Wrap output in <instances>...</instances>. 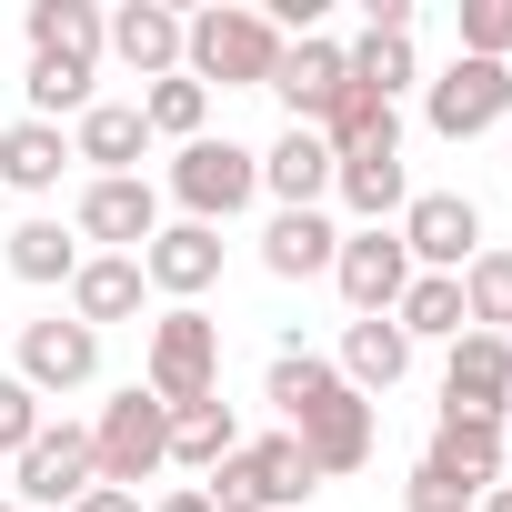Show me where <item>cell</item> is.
<instances>
[{
    "label": "cell",
    "mask_w": 512,
    "mask_h": 512,
    "mask_svg": "<svg viewBox=\"0 0 512 512\" xmlns=\"http://www.w3.org/2000/svg\"><path fill=\"white\" fill-rule=\"evenodd\" d=\"M272 402H282V432L312 452V472H322V482H342V472H362V462H372V402H362L322 352L282 342V352H272Z\"/></svg>",
    "instance_id": "6da1fadb"
},
{
    "label": "cell",
    "mask_w": 512,
    "mask_h": 512,
    "mask_svg": "<svg viewBox=\"0 0 512 512\" xmlns=\"http://www.w3.org/2000/svg\"><path fill=\"white\" fill-rule=\"evenodd\" d=\"M181 71L211 91H272V71H282V31L262 21V11H241V0H211V11H191L181 21Z\"/></svg>",
    "instance_id": "7a4b0ae2"
},
{
    "label": "cell",
    "mask_w": 512,
    "mask_h": 512,
    "mask_svg": "<svg viewBox=\"0 0 512 512\" xmlns=\"http://www.w3.org/2000/svg\"><path fill=\"white\" fill-rule=\"evenodd\" d=\"M141 392H151L161 412H191V402H211V392H221V322H211L201 302H171V312L151 322Z\"/></svg>",
    "instance_id": "3957f363"
},
{
    "label": "cell",
    "mask_w": 512,
    "mask_h": 512,
    "mask_svg": "<svg viewBox=\"0 0 512 512\" xmlns=\"http://www.w3.org/2000/svg\"><path fill=\"white\" fill-rule=\"evenodd\" d=\"M171 462V412L131 382V392H111L101 402V422H91V472L111 482V492H141L151 472Z\"/></svg>",
    "instance_id": "277c9868"
},
{
    "label": "cell",
    "mask_w": 512,
    "mask_h": 512,
    "mask_svg": "<svg viewBox=\"0 0 512 512\" xmlns=\"http://www.w3.org/2000/svg\"><path fill=\"white\" fill-rule=\"evenodd\" d=\"M251 191H262V151H241V141H181L171 151V201L191 211V221H231V211H251Z\"/></svg>",
    "instance_id": "5b68a950"
},
{
    "label": "cell",
    "mask_w": 512,
    "mask_h": 512,
    "mask_svg": "<svg viewBox=\"0 0 512 512\" xmlns=\"http://www.w3.org/2000/svg\"><path fill=\"white\" fill-rule=\"evenodd\" d=\"M422 121H432L442 141L502 131V121H512V61H452V71L422 91Z\"/></svg>",
    "instance_id": "8992f818"
},
{
    "label": "cell",
    "mask_w": 512,
    "mask_h": 512,
    "mask_svg": "<svg viewBox=\"0 0 512 512\" xmlns=\"http://www.w3.org/2000/svg\"><path fill=\"white\" fill-rule=\"evenodd\" d=\"M332 282H342L352 322L392 312V302L412 292V251H402V231H392V221H372V231H342V251H332Z\"/></svg>",
    "instance_id": "52a82bcc"
},
{
    "label": "cell",
    "mask_w": 512,
    "mask_h": 512,
    "mask_svg": "<svg viewBox=\"0 0 512 512\" xmlns=\"http://www.w3.org/2000/svg\"><path fill=\"white\" fill-rule=\"evenodd\" d=\"M392 231H402V251H412V272H452V282H462L472 251H482V211H472L462 191H412Z\"/></svg>",
    "instance_id": "ba28073f"
},
{
    "label": "cell",
    "mask_w": 512,
    "mask_h": 512,
    "mask_svg": "<svg viewBox=\"0 0 512 512\" xmlns=\"http://www.w3.org/2000/svg\"><path fill=\"white\" fill-rule=\"evenodd\" d=\"M91 482H101V472H91V432H81V422H41V442L11 462V492L41 502V512H71Z\"/></svg>",
    "instance_id": "9c48e42d"
},
{
    "label": "cell",
    "mask_w": 512,
    "mask_h": 512,
    "mask_svg": "<svg viewBox=\"0 0 512 512\" xmlns=\"http://www.w3.org/2000/svg\"><path fill=\"white\" fill-rule=\"evenodd\" d=\"M442 412H482V422L512 412V342H502V332H462V342H452V362H442Z\"/></svg>",
    "instance_id": "30bf717a"
},
{
    "label": "cell",
    "mask_w": 512,
    "mask_h": 512,
    "mask_svg": "<svg viewBox=\"0 0 512 512\" xmlns=\"http://www.w3.org/2000/svg\"><path fill=\"white\" fill-rule=\"evenodd\" d=\"M141 282L171 292V302H201V292L221 282V231H211V221H171V231H151V241H141Z\"/></svg>",
    "instance_id": "8fae6325"
},
{
    "label": "cell",
    "mask_w": 512,
    "mask_h": 512,
    "mask_svg": "<svg viewBox=\"0 0 512 512\" xmlns=\"http://www.w3.org/2000/svg\"><path fill=\"white\" fill-rule=\"evenodd\" d=\"M71 231L81 241H111V251H131V262H141V241L161 231V191L131 171V181H91L81 191V211H71Z\"/></svg>",
    "instance_id": "7c38bea8"
},
{
    "label": "cell",
    "mask_w": 512,
    "mask_h": 512,
    "mask_svg": "<svg viewBox=\"0 0 512 512\" xmlns=\"http://www.w3.org/2000/svg\"><path fill=\"white\" fill-rule=\"evenodd\" d=\"M71 161H91V181H131V171L151 161V121H141V101H91V111L71 121Z\"/></svg>",
    "instance_id": "4fadbf2b"
},
{
    "label": "cell",
    "mask_w": 512,
    "mask_h": 512,
    "mask_svg": "<svg viewBox=\"0 0 512 512\" xmlns=\"http://www.w3.org/2000/svg\"><path fill=\"white\" fill-rule=\"evenodd\" d=\"M101 372V332L91 322H21V382L51 402V392H81Z\"/></svg>",
    "instance_id": "5bb4252c"
},
{
    "label": "cell",
    "mask_w": 512,
    "mask_h": 512,
    "mask_svg": "<svg viewBox=\"0 0 512 512\" xmlns=\"http://www.w3.org/2000/svg\"><path fill=\"white\" fill-rule=\"evenodd\" d=\"M101 51L141 81H171L181 71V11H161V0H121V11L101 21Z\"/></svg>",
    "instance_id": "9a60e30c"
},
{
    "label": "cell",
    "mask_w": 512,
    "mask_h": 512,
    "mask_svg": "<svg viewBox=\"0 0 512 512\" xmlns=\"http://www.w3.org/2000/svg\"><path fill=\"white\" fill-rule=\"evenodd\" d=\"M342 81H352V71H342V41H322V31H312V41H282L272 101L292 111V131H312V121H322V111L342 101Z\"/></svg>",
    "instance_id": "2e32d148"
},
{
    "label": "cell",
    "mask_w": 512,
    "mask_h": 512,
    "mask_svg": "<svg viewBox=\"0 0 512 512\" xmlns=\"http://www.w3.org/2000/svg\"><path fill=\"white\" fill-rule=\"evenodd\" d=\"M141 262H131V251H91V262L71 272V322H91V332H111V322H131L141 312Z\"/></svg>",
    "instance_id": "e0dca14e"
},
{
    "label": "cell",
    "mask_w": 512,
    "mask_h": 512,
    "mask_svg": "<svg viewBox=\"0 0 512 512\" xmlns=\"http://www.w3.org/2000/svg\"><path fill=\"white\" fill-rule=\"evenodd\" d=\"M262 191H272L282 211H322V191H332V141H322V131H282V141L262 151Z\"/></svg>",
    "instance_id": "ac0fdd59"
},
{
    "label": "cell",
    "mask_w": 512,
    "mask_h": 512,
    "mask_svg": "<svg viewBox=\"0 0 512 512\" xmlns=\"http://www.w3.org/2000/svg\"><path fill=\"white\" fill-rule=\"evenodd\" d=\"M61 171H71V131L61 121H11V131H0V181H11L21 201L61 191Z\"/></svg>",
    "instance_id": "d6986e66"
},
{
    "label": "cell",
    "mask_w": 512,
    "mask_h": 512,
    "mask_svg": "<svg viewBox=\"0 0 512 512\" xmlns=\"http://www.w3.org/2000/svg\"><path fill=\"white\" fill-rule=\"evenodd\" d=\"M312 131L332 141V161H372V151H402V111H392V101H372V91H352V81H342V101H332Z\"/></svg>",
    "instance_id": "ffe728a7"
},
{
    "label": "cell",
    "mask_w": 512,
    "mask_h": 512,
    "mask_svg": "<svg viewBox=\"0 0 512 512\" xmlns=\"http://www.w3.org/2000/svg\"><path fill=\"white\" fill-rule=\"evenodd\" d=\"M332 372H342V382H352L362 402H372V392H392V382L412 372V342H402V322H392V312L352 322V332H342V362H332Z\"/></svg>",
    "instance_id": "44dd1931"
},
{
    "label": "cell",
    "mask_w": 512,
    "mask_h": 512,
    "mask_svg": "<svg viewBox=\"0 0 512 512\" xmlns=\"http://www.w3.org/2000/svg\"><path fill=\"white\" fill-rule=\"evenodd\" d=\"M332 251H342V231H332L322 211H272L262 272H272V282H312V272H332Z\"/></svg>",
    "instance_id": "7402d4cb"
},
{
    "label": "cell",
    "mask_w": 512,
    "mask_h": 512,
    "mask_svg": "<svg viewBox=\"0 0 512 512\" xmlns=\"http://www.w3.org/2000/svg\"><path fill=\"white\" fill-rule=\"evenodd\" d=\"M422 462H442V472H462L472 492H492V482H502V422H482V412H442V432H432Z\"/></svg>",
    "instance_id": "603a6c76"
},
{
    "label": "cell",
    "mask_w": 512,
    "mask_h": 512,
    "mask_svg": "<svg viewBox=\"0 0 512 512\" xmlns=\"http://www.w3.org/2000/svg\"><path fill=\"white\" fill-rule=\"evenodd\" d=\"M241 462H251V482H262V512H292V502H312V492H322V472H312V452H302L292 432L241 442Z\"/></svg>",
    "instance_id": "cb8c5ba5"
},
{
    "label": "cell",
    "mask_w": 512,
    "mask_h": 512,
    "mask_svg": "<svg viewBox=\"0 0 512 512\" xmlns=\"http://www.w3.org/2000/svg\"><path fill=\"white\" fill-rule=\"evenodd\" d=\"M392 322H402V342H462L472 322H462V282L452 272H412V292L392 302Z\"/></svg>",
    "instance_id": "d4e9b609"
},
{
    "label": "cell",
    "mask_w": 512,
    "mask_h": 512,
    "mask_svg": "<svg viewBox=\"0 0 512 512\" xmlns=\"http://www.w3.org/2000/svg\"><path fill=\"white\" fill-rule=\"evenodd\" d=\"M31 61H101V11L91 0H31Z\"/></svg>",
    "instance_id": "484cf974"
},
{
    "label": "cell",
    "mask_w": 512,
    "mask_h": 512,
    "mask_svg": "<svg viewBox=\"0 0 512 512\" xmlns=\"http://www.w3.org/2000/svg\"><path fill=\"white\" fill-rule=\"evenodd\" d=\"M332 191L362 211V231H372V221H392V211L412 201V181H402V151H372V161H332Z\"/></svg>",
    "instance_id": "4316f807"
},
{
    "label": "cell",
    "mask_w": 512,
    "mask_h": 512,
    "mask_svg": "<svg viewBox=\"0 0 512 512\" xmlns=\"http://www.w3.org/2000/svg\"><path fill=\"white\" fill-rule=\"evenodd\" d=\"M231 452H241V422H231L221 392L191 402V412H171V462H181V472H211V462H231Z\"/></svg>",
    "instance_id": "83f0119b"
},
{
    "label": "cell",
    "mask_w": 512,
    "mask_h": 512,
    "mask_svg": "<svg viewBox=\"0 0 512 512\" xmlns=\"http://www.w3.org/2000/svg\"><path fill=\"white\" fill-rule=\"evenodd\" d=\"M0 262H11L21 282H41V292H51V282H71V272H81V241H71L61 221H21L11 241H0Z\"/></svg>",
    "instance_id": "f1b7e54d"
},
{
    "label": "cell",
    "mask_w": 512,
    "mask_h": 512,
    "mask_svg": "<svg viewBox=\"0 0 512 512\" xmlns=\"http://www.w3.org/2000/svg\"><path fill=\"white\" fill-rule=\"evenodd\" d=\"M462 322L472 332H512V251H472L462 262Z\"/></svg>",
    "instance_id": "f546056e"
},
{
    "label": "cell",
    "mask_w": 512,
    "mask_h": 512,
    "mask_svg": "<svg viewBox=\"0 0 512 512\" xmlns=\"http://www.w3.org/2000/svg\"><path fill=\"white\" fill-rule=\"evenodd\" d=\"M141 121H151V141H201L211 91H201L191 71H171V81H151V91H141Z\"/></svg>",
    "instance_id": "4dcf8cb0"
},
{
    "label": "cell",
    "mask_w": 512,
    "mask_h": 512,
    "mask_svg": "<svg viewBox=\"0 0 512 512\" xmlns=\"http://www.w3.org/2000/svg\"><path fill=\"white\" fill-rule=\"evenodd\" d=\"M91 81H101V61H31V81H21L31 91V121H61V111L81 121L91 111Z\"/></svg>",
    "instance_id": "1f68e13d"
},
{
    "label": "cell",
    "mask_w": 512,
    "mask_h": 512,
    "mask_svg": "<svg viewBox=\"0 0 512 512\" xmlns=\"http://www.w3.org/2000/svg\"><path fill=\"white\" fill-rule=\"evenodd\" d=\"M31 442H41V392L21 372H0V462H21Z\"/></svg>",
    "instance_id": "d6a6232c"
},
{
    "label": "cell",
    "mask_w": 512,
    "mask_h": 512,
    "mask_svg": "<svg viewBox=\"0 0 512 512\" xmlns=\"http://www.w3.org/2000/svg\"><path fill=\"white\" fill-rule=\"evenodd\" d=\"M462 61H512V0H462Z\"/></svg>",
    "instance_id": "836d02e7"
},
{
    "label": "cell",
    "mask_w": 512,
    "mask_h": 512,
    "mask_svg": "<svg viewBox=\"0 0 512 512\" xmlns=\"http://www.w3.org/2000/svg\"><path fill=\"white\" fill-rule=\"evenodd\" d=\"M482 492L462 482V472H442V462H412V482H402V512H472Z\"/></svg>",
    "instance_id": "e575fe53"
},
{
    "label": "cell",
    "mask_w": 512,
    "mask_h": 512,
    "mask_svg": "<svg viewBox=\"0 0 512 512\" xmlns=\"http://www.w3.org/2000/svg\"><path fill=\"white\" fill-rule=\"evenodd\" d=\"M71 512H141V492H111V482H91V492H81Z\"/></svg>",
    "instance_id": "d590c367"
},
{
    "label": "cell",
    "mask_w": 512,
    "mask_h": 512,
    "mask_svg": "<svg viewBox=\"0 0 512 512\" xmlns=\"http://www.w3.org/2000/svg\"><path fill=\"white\" fill-rule=\"evenodd\" d=\"M151 512H211V502H201V482H181V492H161Z\"/></svg>",
    "instance_id": "8d00e7d4"
},
{
    "label": "cell",
    "mask_w": 512,
    "mask_h": 512,
    "mask_svg": "<svg viewBox=\"0 0 512 512\" xmlns=\"http://www.w3.org/2000/svg\"><path fill=\"white\" fill-rule=\"evenodd\" d=\"M472 512H512V482H492V492H482V502H472Z\"/></svg>",
    "instance_id": "74e56055"
},
{
    "label": "cell",
    "mask_w": 512,
    "mask_h": 512,
    "mask_svg": "<svg viewBox=\"0 0 512 512\" xmlns=\"http://www.w3.org/2000/svg\"><path fill=\"white\" fill-rule=\"evenodd\" d=\"M502 161H512V121H502Z\"/></svg>",
    "instance_id": "f35d334b"
},
{
    "label": "cell",
    "mask_w": 512,
    "mask_h": 512,
    "mask_svg": "<svg viewBox=\"0 0 512 512\" xmlns=\"http://www.w3.org/2000/svg\"><path fill=\"white\" fill-rule=\"evenodd\" d=\"M0 512H21V502H0Z\"/></svg>",
    "instance_id": "ab89813d"
},
{
    "label": "cell",
    "mask_w": 512,
    "mask_h": 512,
    "mask_svg": "<svg viewBox=\"0 0 512 512\" xmlns=\"http://www.w3.org/2000/svg\"><path fill=\"white\" fill-rule=\"evenodd\" d=\"M502 342H512V332H502Z\"/></svg>",
    "instance_id": "60d3db41"
}]
</instances>
